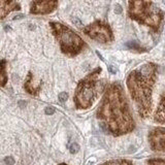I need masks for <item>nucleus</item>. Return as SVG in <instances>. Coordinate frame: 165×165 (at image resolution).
Segmentation results:
<instances>
[{"mask_svg": "<svg viewBox=\"0 0 165 165\" xmlns=\"http://www.w3.org/2000/svg\"><path fill=\"white\" fill-rule=\"evenodd\" d=\"M100 72L101 68L98 67L78 82L74 94V102L77 108H89L93 104L100 89V81L97 79Z\"/></svg>", "mask_w": 165, "mask_h": 165, "instance_id": "4", "label": "nucleus"}, {"mask_svg": "<svg viewBox=\"0 0 165 165\" xmlns=\"http://www.w3.org/2000/svg\"><path fill=\"white\" fill-rule=\"evenodd\" d=\"M4 162H5L6 165H14V164H15V159H14L13 157L8 156V157H5Z\"/></svg>", "mask_w": 165, "mask_h": 165, "instance_id": "18", "label": "nucleus"}, {"mask_svg": "<svg viewBox=\"0 0 165 165\" xmlns=\"http://www.w3.org/2000/svg\"><path fill=\"white\" fill-rule=\"evenodd\" d=\"M101 165H132V163L128 160H112V161H107Z\"/></svg>", "mask_w": 165, "mask_h": 165, "instance_id": "13", "label": "nucleus"}, {"mask_svg": "<svg viewBox=\"0 0 165 165\" xmlns=\"http://www.w3.org/2000/svg\"><path fill=\"white\" fill-rule=\"evenodd\" d=\"M149 165H165V160L162 159H152L148 162Z\"/></svg>", "mask_w": 165, "mask_h": 165, "instance_id": "15", "label": "nucleus"}, {"mask_svg": "<svg viewBox=\"0 0 165 165\" xmlns=\"http://www.w3.org/2000/svg\"><path fill=\"white\" fill-rule=\"evenodd\" d=\"M97 118L102 127L115 136L129 133L134 129V121L124 90L119 82H114L106 89Z\"/></svg>", "mask_w": 165, "mask_h": 165, "instance_id": "1", "label": "nucleus"}, {"mask_svg": "<svg viewBox=\"0 0 165 165\" xmlns=\"http://www.w3.org/2000/svg\"><path fill=\"white\" fill-rule=\"evenodd\" d=\"M4 29H5V31H10V30H12V29H11V27H8V26H5V27H4Z\"/></svg>", "mask_w": 165, "mask_h": 165, "instance_id": "25", "label": "nucleus"}, {"mask_svg": "<svg viewBox=\"0 0 165 165\" xmlns=\"http://www.w3.org/2000/svg\"><path fill=\"white\" fill-rule=\"evenodd\" d=\"M7 81V75H6V61L1 60L0 61V86H5Z\"/></svg>", "mask_w": 165, "mask_h": 165, "instance_id": "12", "label": "nucleus"}, {"mask_svg": "<svg viewBox=\"0 0 165 165\" xmlns=\"http://www.w3.org/2000/svg\"><path fill=\"white\" fill-rule=\"evenodd\" d=\"M84 32L92 39L100 42V43H107L113 41L114 34L108 24L102 21H96L89 26L85 27Z\"/></svg>", "mask_w": 165, "mask_h": 165, "instance_id": "6", "label": "nucleus"}, {"mask_svg": "<svg viewBox=\"0 0 165 165\" xmlns=\"http://www.w3.org/2000/svg\"><path fill=\"white\" fill-rule=\"evenodd\" d=\"M78 150H79V145L77 144V143H72L70 146H69V151H70V153L71 154H75V153H77L78 152Z\"/></svg>", "mask_w": 165, "mask_h": 165, "instance_id": "16", "label": "nucleus"}, {"mask_svg": "<svg viewBox=\"0 0 165 165\" xmlns=\"http://www.w3.org/2000/svg\"><path fill=\"white\" fill-rule=\"evenodd\" d=\"M58 5L57 1H33L30 13L34 15H45L52 13Z\"/></svg>", "mask_w": 165, "mask_h": 165, "instance_id": "8", "label": "nucleus"}, {"mask_svg": "<svg viewBox=\"0 0 165 165\" xmlns=\"http://www.w3.org/2000/svg\"><path fill=\"white\" fill-rule=\"evenodd\" d=\"M25 89L28 93H30L32 95L37 94L38 91H39V87H34L33 84H32V73L31 72L28 73V76H27V79H26V82H25Z\"/></svg>", "mask_w": 165, "mask_h": 165, "instance_id": "11", "label": "nucleus"}, {"mask_svg": "<svg viewBox=\"0 0 165 165\" xmlns=\"http://www.w3.org/2000/svg\"><path fill=\"white\" fill-rule=\"evenodd\" d=\"M60 165H67V164H64V163H63V164H60Z\"/></svg>", "mask_w": 165, "mask_h": 165, "instance_id": "27", "label": "nucleus"}, {"mask_svg": "<svg viewBox=\"0 0 165 165\" xmlns=\"http://www.w3.org/2000/svg\"><path fill=\"white\" fill-rule=\"evenodd\" d=\"M50 25L64 54L75 56L84 48V40L67 26L57 22H51Z\"/></svg>", "mask_w": 165, "mask_h": 165, "instance_id": "5", "label": "nucleus"}, {"mask_svg": "<svg viewBox=\"0 0 165 165\" xmlns=\"http://www.w3.org/2000/svg\"><path fill=\"white\" fill-rule=\"evenodd\" d=\"M26 104H27V103H26L25 101H19V105H20V106H23V107H24Z\"/></svg>", "mask_w": 165, "mask_h": 165, "instance_id": "23", "label": "nucleus"}, {"mask_svg": "<svg viewBox=\"0 0 165 165\" xmlns=\"http://www.w3.org/2000/svg\"><path fill=\"white\" fill-rule=\"evenodd\" d=\"M20 10V5L15 1H0V19L5 18L11 12Z\"/></svg>", "mask_w": 165, "mask_h": 165, "instance_id": "9", "label": "nucleus"}, {"mask_svg": "<svg viewBox=\"0 0 165 165\" xmlns=\"http://www.w3.org/2000/svg\"><path fill=\"white\" fill-rule=\"evenodd\" d=\"M155 121L159 123H165V91L160 97V102L155 114Z\"/></svg>", "mask_w": 165, "mask_h": 165, "instance_id": "10", "label": "nucleus"}, {"mask_svg": "<svg viewBox=\"0 0 165 165\" xmlns=\"http://www.w3.org/2000/svg\"><path fill=\"white\" fill-rule=\"evenodd\" d=\"M22 18H24V15H18L16 17H14V20H18V19H22Z\"/></svg>", "mask_w": 165, "mask_h": 165, "instance_id": "22", "label": "nucleus"}, {"mask_svg": "<svg viewBox=\"0 0 165 165\" xmlns=\"http://www.w3.org/2000/svg\"><path fill=\"white\" fill-rule=\"evenodd\" d=\"M129 17L157 31L163 20V12L152 1H130Z\"/></svg>", "mask_w": 165, "mask_h": 165, "instance_id": "3", "label": "nucleus"}, {"mask_svg": "<svg viewBox=\"0 0 165 165\" xmlns=\"http://www.w3.org/2000/svg\"><path fill=\"white\" fill-rule=\"evenodd\" d=\"M122 12H123L122 6H121L120 4H116V6H115V13H116V14H118V15H120Z\"/></svg>", "mask_w": 165, "mask_h": 165, "instance_id": "20", "label": "nucleus"}, {"mask_svg": "<svg viewBox=\"0 0 165 165\" xmlns=\"http://www.w3.org/2000/svg\"><path fill=\"white\" fill-rule=\"evenodd\" d=\"M44 113H45V115L51 116V115L55 114V108H54V107H51V106H48V107H45Z\"/></svg>", "mask_w": 165, "mask_h": 165, "instance_id": "19", "label": "nucleus"}, {"mask_svg": "<svg viewBox=\"0 0 165 165\" xmlns=\"http://www.w3.org/2000/svg\"><path fill=\"white\" fill-rule=\"evenodd\" d=\"M149 141L154 151L165 153V128L158 127L153 129L149 134Z\"/></svg>", "mask_w": 165, "mask_h": 165, "instance_id": "7", "label": "nucleus"}, {"mask_svg": "<svg viewBox=\"0 0 165 165\" xmlns=\"http://www.w3.org/2000/svg\"><path fill=\"white\" fill-rule=\"evenodd\" d=\"M108 71H109L111 73H113V74H116V73H117V68H116L115 66H113V65H109V66H108Z\"/></svg>", "mask_w": 165, "mask_h": 165, "instance_id": "21", "label": "nucleus"}, {"mask_svg": "<svg viewBox=\"0 0 165 165\" xmlns=\"http://www.w3.org/2000/svg\"><path fill=\"white\" fill-rule=\"evenodd\" d=\"M126 47L129 48V49H131V50H135V51H137V52H139V53L145 52V50H144L143 48H141V47H140L137 42H135V41H129V42H127V43H126Z\"/></svg>", "mask_w": 165, "mask_h": 165, "instance_id": "14", "label": "nucleus"}, {"mask_svg": "<svg viewBox=\"0 0 165 165\" xmlns=\"http://www.w3.org/2000/svg\"><path fill=\"white\" fill-rule=\"evenodd\" d=\"M72 22H73L74 24H76V23H77L78 25H80V22H79V21H78L77 19H72Z\"/></svg>", "mask_w": 165, "mask_h": 165, "instance_id": "24", "label": "nucleus"}, {"mask_svg": "<svg viewBox=\"0 0 165 165\" xmlns=\"http://www.w3.org/2000/svg\"><path fill=\"white\" fill-rule=\"evenodd\" d=\"M157 66L148 63L130 72L127 78V87L132 99L137 105L142 118L150 116L152 111V93L156 80Z\"/></svg>", "mask_w": 165, "mask_h": 165, "instance_id": "2", "label": "nucleus"}, {"mask_svg": "<svg viewBox=\"0 0 165 165\" xmlns=\"http://www.w3.org/2000/svg\"><path fill=\"white\" fill-rule=\"evenodd\" d=\"M97 55H98V56H99V58H100V59H101V60H103V58H102V56H101V55H100V54H99V53H98V52H97Z\"/></svg>", "mask_w": 165, "mask_h": 165, "instance_id": "26", "label": "nucleus"}, {"mask_svg": "<svg viewBox=\"0 0 165 165\" xmlns=\"http://www.w3.org/2000/svg\"><path fill=\"white\" fill-rule=\"evenodd\" d=\"M68 99V94L66 92H62L59 94V101L60 102H65Z\"/></svg>", "mask_w": 165, "mask_h": 165, "instance_id": "17", "label": "nucleus"}]
</instances>
